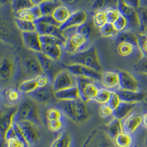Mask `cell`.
Masks as SVG:
<instances>
[{
  "mask_svg": "<svg viewBox=\"0 0 147 147\" xmlns=\"http://www.w3.org/2000/svg\"><path fill=\"white\" fill-rule=\"evenodd\" d=\"M58 106L67 117L75 122H83L89 117L86 102L80 99L74 100L59 101Z\"/></svg>",
  "mask_w": 147,
  "mask_h": 147,
  "instance_id": "cell-1",
  "label": "cell"
},
{
  "mask_svg": "<svg viewBox=\"0 0 147 147\" xmlns=\"http://www.w3.org/2000/svg\"><path fill=\"white\" fill-rule=\"evenodd\" d=\"M71 64H80L90 67L94 70L102 73L103 67L98 52L94 46L72 54L69 56Z\"/></svg>",
  "mask_w": 147,
  "mask_h": 147,
  "instance_id": "cell-2",
  "label": "cell"
},
{
  "mask_svg": "<svg viewBox=\"0 0 147 147\" xmlns=\"http://www.w3.org/2000/svg\"><path fill=\"white\" fill-rule=\"evenodd\" d=\"M37 103L30 98L23 101L18 107L14 120L29 121L38 126L41 125L40 111Z\"/></svg>",
  "mask_w": 147,
  "mask_h": 147,
  "instance_id": "cell-3",
  "label": "cell"
},
{
  "mask_svg": "<svg viewBox=\"0 0 147 147\" xmlns=\"http://www.w3.org/2000/svg\"><path fill=\"white\" fill-rule=\"evenodd\" d=\"M76 78L77 86L79 90L80 99L86 102L94 100L101 88L98 85L99 81L82 76H77Z\"/></svg>",
  "mask_w": 147,
  "mask_h": 147,
  "instance_id": "cell-4",
  "label": "cell"
},
{
  "mask_svg": "<svg viewBox=\"0 0 147 147\" xmlns=\"http://www.w3.org/2000/svg\"><path fill=\"white\" fill-rule=\"evenodd\" d=\"M77 85L76 76L65 69L57 74L52 83V88L54 92Z\"/></svg>",
  "mask_w": 147,
  "mask_h": 147,
  "instance_id": "cell-5",
  "label": "cell"
},
{
  "mask_svg": "<svg viewBox=\"0 0 147 147\" xmlns=\"http://www.w3.org/2000/svg\"><path fill=\"white\" fill-rule=\"evenodd\" d=\"M17 122L23 136L29 147L33 146L39 142L41 133L38 125L29 121H20Z\"/></svg>",
  "mask_w": 147,
  "mask_h": 147,
  "instance_id": "cell-6",
  "label": "cell"
},
{
  "mask_svg": "<svg viewBox=\"0 0 147 147\" xmlns=\"http://www.w3.org/2000/svg\"><path fill=\"white\" fill-rule=\"evenodd\" d=\"M108 137L104 131L98 128L89 135L82 147H115L110 145Z\"/></svg>",
  "mask_w": 147,
  "mask_h": 147,
  "instance_id": "cell-7",
  "label": "cell"
},
{
  "mask_svg": "<svg viewBox=\"0 0 147 147\" xmlns=\"http://www.w3.org/2000/svg\"><path fill=\"white\" fill-rule=\"evenodd\" d=\"M36 56L40 61L44 74L49 79L50 84H52L55 77L60 70H59L56 61L48 57L42 52L36 53Z\"/></svg>",
  "mask_w": 147,
  "mask_h": 147,
  "instance_id": "cell-8",
  "label": "cell"
},
{
  "mask_svg": "<svg viewBox=\"0 0 147 147\" xmlns=\"http://www.w3.org/2000/svg\"><path fill=\"white\" fill-rule=\"evenodd\" d=\"M63 67L76 76H86L96 80L101 81L102 73H99L90 67L80 64H69L68 65H64Z\"/></svg>",
  "mask_w": 147,
  "mask_h": 147,
  "instance_id": "cell-9",
  "label": "cell"
},
{
  "mask_svg": "<svg viewBox=\"0 0 147 147\" xmlns=\"http://www.w3.org/2000/svg\"><path fill=\"white\" fill-rule=\"evenodd\" d=\"M120 76V89L134 91L142 90L140 82L133 74L126 70L118 71Z\"/></svg>",
  "mask_w": 147,
  "mask_h": 147,
  "instance_id": "cell-10",
  "label": "cell"
},
{
  "mask_svg": "<svg viewBox=\"0 0 147 147\" xmlns=\"http://www.w3.org/2000/svg\"><path fill=\"white\" fill-rule=\"evenodd\" d=\"M22 67L28 79L34 78L40 75L44 74L40 61L36 55L35 56H28L23 60Z\"/></svg>",
  "mask_w": 147,
  "mask_h": 147,
  "instance_id": "cell-11",
  "label": "cell"
},
{
  "mask_svg": "<svg viewBox=\"0 0 147 147\" xmlns=\"http://www.w3.org/2000/svg\"><path fill=\"white\" fill-rule=\"evenodd\" d=\"M87 44L88 41L86 38L80 34L76 33L67 39L64 50L67 53L74 54L86 49L84 48Z\"/></svg>",
  "mask_w": 147,
  "mask_h": 147,
  "instance_id": "cell-12",
  "label": "cell"
},
{
  "mask_svg": "<svg viewBox=\"0 0 147 147\" xmlns=\"http://www.w3.org/2000/svg\"><path fill=\"white\" fill-rule=\"evenodd\" d=\"M16 66L11 58L5 56L1 59L0 65V79L2 82H7L13 78Z\"/></svg>",
  "mask_w": 147,
  "mask_h": 147,
  "instance_id": "cell-13",
  "label": "cell"
},
{
  "mask_svg": "<svg viewBox=\"0 0 147 147\" xmlns=\"http://www.w3.org/2000/svg\"><path fill=\"white\" fill-rule=\"evenodd\" d=\"M141 115L132 112L121 120L123 131L134 134L142 126Z\"/></svg>",
  "mask_w": 147,
  "mask_h": 147,
  "instance_id": "cell-14",
  "label": "cell"
},
{
  "mask_svg": "<svg viewBox=\"0 0 147 147\" xmlns=\"http://www.w3.org/2000/svg\"><path fill=\"white\" fill-rule=\"evenodd\" d=\"M18 110V107L12 106L5 109L2 111L0 117V131L2 135L3 136L6 132L13 123L14 116Z\"/></svg>",
  "mask_w": 147,
  "mask_h": 147,
  "instance_id": "cell-15",
  "label": "cell"
},
{
  "mask_svg": "<svg viewBox=\"0 0 147 147\" xmlns=\"http://www.w3.org/2000/svg\"><path fill=\"white\" fill-rule=\"evenodd\" d=\"M24 44L27 48L35 53L42 52V46L40 39V34L37 31L22 32Z\"/></svg>",
  "mask_w": 147,
  "mask_h": 147,
  "instance_id": "cell-16",
  "label": "cell"
},
{
  "mask_svg": "<svg viewBox=\"0 0 147 147\" xmlns=\"http://www.w3.org/2000/svg\"><path fill=\"white\" fill-rule=\"evenodd\" d=\"M116 91L119 95L121 101L123 102L140 103L144 102L147 99V93L142 90L140 91H134L119 89Z\"/></svg>",
  "mask_w": 147,
  "mask_h": 147,
  "instance_id": "cell-17",
  "label": "cell"
},
{
  "mask_svg": "<svg viewBox=\"0 0 147 147\" xmlns=\"http://www.w3.org/2000/svg\"><path fill=\"white\" fill-rule=\"evenodd\" d=\"M88 20V14L83 10H77L73 12L69 17L64 23L62 24L60 28L62 31L71 27H78Z\"/></svg>",
  "mask_w": 147,
  "mask_h": 147,
  "instance_id": "cell-18",
  "label": "cell"
},
{
  "mask_svg": "<svg viewBox=\"0 0 147 147\" xmlns=\"http://www.w3.org/2000/svg\"><path fill=\"white\" fill-rule=\"evenodd\" d=\"M102 85L112 91L120 89V76L118 71H107L102 74Z\"/></svg>",
  "mask_w": 147,
  "mask_h": 147,
  "instance_id": "cell-19",
  "label": "cell"
},
{
  "mask_svg": "<svg viewBox=\"0 0 147 147\" xmlns=\"http://www.w3.org/2000/svg\"><path fill=\"white\" fill-rule=\"evenodd\" d=\"M35 23L36 26V31L40 35H55L66 42V39L60 27L42 22L35 21Z\"/></svg>",
  "mask_w": 147,
  "mask_h": 147,
  "instance_id": "cell-20",
  "label": "cell"
},
{
  "mask_svg": "<svg viewBox=\"0 0 147 147\" xmlns=\"http://www.w3.org/2000/svg\"><path fill=\"white\" fill-rule=\"evenodd\" d=\"M28 96L38 103H45L49 102L52 99L53 96H54V91L52 87L50 88L47 85L45 87H39Z\"/></svg>",
  "mask_w": 147,
  "mask_h": 147,
  "instance_id": "cell-21",
  "label": "cell"
},
{
  "mask_svg": "<svg viewBox=\"0 0 147 147\" xmlns=\"http://www.w3.org/2000/svg\"><path fill=\"white\" fill-rule=\"evenodd\" d=\"M138 103H131L121 101L120 104L114 110L113 116L120 120H123L128 115L134 112Z\"/></svg>",
  "mask_w": 147,
  "mask_h": 147,
  "instance_id": "cell-22",
  "label": "cell"
},
{
  "mask_svg": "<svg viewBox=\"0 0 147 147\" xmlns=\"http://www.w3.org/2000/svg\"><path fill=\"white\" fill-rule=\"evenodd\" d=\"M54 97L60 100H74L80 99V93L77 86L69 87L54 91Z\"/></svg>",
  "mask_w": 147,
  "mask_h": 147,
  "instance_id": "cell-23",
  "label": "cell"
},
{
  "mask_svg": "<svg viewBox=\"0 0 147 147\" xmlns=\"http://www.w3.org/2000/svg\"><path fill=\"white\" fill-rule=\"evenodd\" d=\"M113 140L115 147H133L135 145L134 134L123 131Z\"/></svg>",
  "mask_w": 147,
  "mask_h": 147,
  "instance_id": "cell-24",
  "label": "cell"
},
{
  "mask_svg": "<svg viewBox=\"0 0 147 147\" xmlns=\"http://www.w3.org/2000/svg\"><path fill=\"white\" fill-rule=\"evenodd\" d=\"M63 5L61 0H44L38 5L42 16H52L54 11Z\"/></svg>",
  "mask_w": 147,
  "mask_h": 147,
  "instance_id": "cell-25",
  "label": "cell"
},
{
  "mask_svg": "<svg viewBox=\"0 0 147 147\" xmlns=\"http://www.w3.org/2000/svg\"><path fill=\"white\" fill-rule=\"evenodd\" d=\"M42 52L51 59L58 61L60 60L63 55V47L59 45H41Z\"/></svg>",
  "mask_w": 147,
  "mask_h": 147,
  "instance_id": "cell-26",
  "label": "cell"
},
{
  "mask_svg": "<svg viewBox=\"0 0 147 147\" xmlns=\"http://www.w3.org/2000/svg\"><path fill=\"white\" fill-rule=\"evenodd\" d=\"M17 17L22 20L34 22L42 17L40 8L38 5H36L34 7L29 9L22 11L17 13Z\"/></svg>",
  "mask_w": 147,
  "mask_h": 147,
  "instance_id": "cell-27",
  "label": "cell"
},
{
  "mask_svg": "<svg viewBox=\"0 0 147 147\" xmlns=\"http://www.w3.org/2000/svg\"><path fill=\"white\" fill-rule=\"evenodd\" d=\"M104 131L107 135L113 140L114 138L123 131L121 120L115 118L105 126Z\"/></svg>",
  "mask_w": 147,
  "mask_h": 147,
  "instance_id": "cell-28",
  "label": "cell"
},
{
  "mask_svg": "<svg viewBox=\"0 0 147 147\" xmlns=\"http://www.w3.org/2000/svg\"><path fill=\"white\" fill-rule=\"evenodd\" d=\"M140 50L139 47L129 42H121L117 44L116 50L119 55L123 57H128L133 55Z\"/></svg>",
  "mask_w": 147,
  "mask_h": 147,
  "instance_id": "cell-29",
  "label": "cell"
},
{
  "mask_svg": "<svg viewBox=\"0 0 147 147\" xmlns=\"http://www.w3.org/2000/svg\"><path fill=\"white\" fill-rule=\"evenodd\" d=\"M22 94L18 88H9L4 93V99L8 105L13 106L21 100Z\"/></svg>",
  "mask_w": 147,
  "mask_h": 147,
  "instance_id": "cell-30",
  "label": "cell"
},
{
  "mask_svg": "<svg viewBox=\"0 0 147 147\" xmlns=\"http://www.w3.org/2000/svg\"><path fill=\"white\" fill-rule=\"evenodd\" d=\"M72 13L71 9L63 4L54 11L52 16L55 20L62 24L68 20Z\"/></svg>",
  "mask_w": 147,
  "mask_h": 147,
  "instance_id": "cell-31",
  "label": "cell"
},
{
  "mask_svg": "<svg viewBox=\"0 0 147 147\" xmlns=\"http://www.w3.org/2000/svg\"><path fill=\"white\" fill-rule=\"evenodd\" d=\"M115 39L117 44L121 42H129L138 46V35L129 29L119 32L115 37Z\"/></svg>",
  "mask_w": 147,
  "mask_h": 147,
  "instance_id": "cell-32",
  "label": "cell"
},
{
  "mask_svg": "<svg viewBox=\"0 0 147 147\" xmlns=\"http://www.w3.org/2000/svg\"><path fill=\"white\" fill-rule=\"evenodd\" d=\"M118 0H94L91 8L93 10L105 11L109 8H117Z\"/></svg>",
  "mask_w": 147,
  "mask_h": 147,
  "instance_id": "cell-33",
  "label": "cell"
},
{
  "mask_svg": "<svg viewBox=\"0 0 147 147\" xmlns=\"http://www.w3.org/2000/svg\"><path fill=\"white\" fill-rule=\"evenodd\" d=\"M38 88L39 86L35 78L28 79L22 81L18 87L19 90L23 94L27 95L32 93Z\"/></svg>",
  "mask_w": 147,
  "mask_h": 147,
  "instance_id": "cell-34",
  "label": "cell"
},
{
  "mask_svg": "<svg viewBox=\"0 0 147 147\" xmlns=\"http://www.w3.org/2000/svg\"><path fill=\"white\" fill-rule=\"evenodd\" d=\"M36 6L32 0H12V7L16 14Z\"/></svg>",
  "mask_w": 147,
  "mask_h": 147,
  "instance_id": "cell-35",
  "label": "cell"
},
{
  "mask_svg": "<svg viewBox=\"0 0 147 147\" xmlns=\"http://www.w3.org/2000/svg\"><path fill=\"white\" fill-rule=\"evenodd\" d=\"M40 39L41 45H59L65 48L66 41L58 37L51 35H40Z\"/></svg>",
  "mask_w": 147,
  "mask_h": 147,
  "instance_id": "cell-36",
  "label": "cell"
},
{
  "mask_svg": "<svg viewBox=\"0 0 147 147\" xmlns=\"http://www.w3.org/2000/svg\"><path fill=\"white\" fill-rule=\"evenodd\" d=\"M16 23L18 28L22 32H30L36 31V24L34 22H30L22 20L16 17L15 18Z\"/></svg>",
  "mask_w": 147,
  "mask_h": 147,
  "instance_id": "cell-37",
  "label": "cell"
},
{
  "mask_svg": "<svg viewBox=\"0 0 147 147\" xmlns=\"http://www.w3.org/2000/svg\"><path fill=\"white\" fill-rule=\"evenodd\" d=\"M140 29L142 33L147 32V6H142L138 10Z\"/></svg>",
  "mask_w": 147,
  "mask_h": 147,
  "instance_id": "cell-38",
  "label": "cell"
},
{
  "mask_svg": "<svg viewBox=\"0 0 147 147\" xmlns=\"http://www.w3.org/2000/svg\"><path fill=\"white\" fill-rule=\"evenodd\" d=\"M100 34L104 37H116L119 33L116 28L114 26V24L111 23L107 22L100 28Z\"/></svg>",
  "mask_w": 147,
  "mask_h": 147,
  "instance_id": "cell-39",
  "label": "cell"
},
{
  "mask_svg": "<svg viewBox=\"0 0 147 147\" xmlns=\"http://www.w3.org/2000/svg\"><path fill=\"white\" fill-rule=\"evenodd\" d=\"M112 90L105 87H101L94 100L101 105L107 103L109 100Z\"/></svg>",
  "mask_w": 147,
  "mask_h": 147,
  "instance_id": "cell-40",
  "label": "cell"
},
{
  "mask_svg": "<svg viewBox=\"0 0 147 147\" xmlns=\"http://www.w3.org/2000/svg\"><path fill=\"white\" fill-rule=\"evenodd\" d=\"M71 143V138L69 134L63 132L54 140L50 147H65Z\"/></svg>",
  "mask_w": 147,
  "mask_h": 147,
  "instance_id": "cell-41",
  "label": "cell"
},
{
  "mask_svg": "<svg viewBox=\"0 0 147 147\" xmlns=\"http://www.w3.org/2000/svg\"><path fill=\"white\" fill-rule=\"evenodd\" d=\"M77 33L82 35L89 42L93 33V27L87 20L86 23L78 27Z\"/></svg>",
  "mask_w": 147,
  "mask_h": 147,
  "instance_id": "cell-42",
  "label": "cell"
},
{
  "mask_svg": "<svg viewBox=\"0 0 147 147\" xmlns=\"http://www.w3.org/2000/svg\"><path fill=\"white\" fill-rule=\"evenodd\" d=\"M93 22L96 27L100 28L102 27L107 23L105 11L98 10L94 14Z\"/></svg>",
  "mask_w": 147,
  "mask_h": 147,
  "instance_id": "cell-43",
  "label": "cell"
},
{
  "mask_svg": "<svg viewBox=\"0 0 147 147\" xmlns=\"http://www.w3.org/2000/svg\"><path fill=\"white\" fill-rule=\"evenodd\" d=\"M60 108L57 107H50L47 111V118L48 120H62L63 114Z\"/></svg>",
  "mask_w": 147,
  "mask_h": 147,
  "instance_id": "cell-44",
  "label": "cell"
},
{
  "mask_svg": "<svg viewBox=\"0 0 147 147\" xmlns=\"http://www.w3.org/2000/svg\"><path fill=\"white\" fill-rule=\"evenodd\" d=\"M113 24L119 32L128 30L129 28V22L127 18L121 14Z\"/></svg>",
  "mask_w": 147,
  "mask_h": 147,
  "instance_id": "cell-45",
  "label": "cell"
},
{
  "mask_svg": "<svg viewBox=\"0 0 147 147\" xmlns=\"http://www.w3.org/2000/svg\"><path fill=\"white\" fill-rule=\"evenodd\" d=\"M107 22L114 23L119 18L121 14L117 8H109L105 10Z\"/></svg>",
  "mask_w": 147,
  "mask_h": 147,
  "instance_id": "cell-46",
  "label": "cell"
},
{
  "mask_svg": "<svg viewBox=\"0 0 147 147\" xmlns=\"http://www.w3.org/2000/svg\"><path fill=\"white\" fill-rule=\"evenodd\" d=\"M6 147H28L27 143L18 138H11L5 140Z\"/></svg>",
  "mask_w": 147,
  "mask_h": 147,
  "instance_id": "cell-47",
  "label": "cell"
},
{
  "mask_svg": "<svg viewBox=\"0 0 147 147\" xmlns=\"http://www.w3.org/2000/svg\"><path fill=\"white\" fill-rule=\"evenodd\" d=\"M138 47L143 56H147V34L142 33L138 35Z\"/></svg>",
  "mask_w": 147,
  "mask_h": 147,
  "instance_id": "cell-48",
  "label": "cell"
},
{
  "mask_svg": "<svg viewBox=\"0 0 147 147\" xmlns=\"http://www.w3.org/2000/svg\"><path fill=\"white\" fill-rule=\"evenodd\" d=\"M120 98L116 91H112L110 97L107 102V104L113 110L116 109L121 102Z\"/></svg>",
  "mask_w": 147,
  "mask_h": 147,
  "instance_id": "cell-49",
  "label": "cell"
},
{
  "mask_svg": "<svg viewBox=\"0 0 147 147\" xmlns=\"http://www.w3.org/2000/svg\"><path fill=\"white\" fill-rule=\"evenodd\" d=\"M63 126V120H48L47 121V127L48 129L53 132H57L60 131Z\"/></svg>",
  "mask_w": 147,
  "mask_h": 147,
  "instance_id": "cell-50",
  "label": "cell"
},
{
  "mask_svg": "<svg viewBox=\"0 0 147 147\" xmlns=\"http://www.w3.org/2000/svg\"><path fill=\"white\" fill-rule=\"evenodd\" d=\"M99 113L101 117L103 118H107L110 116H113L114 110L107 103H106L101 105L99 108Z\"/></svg>",
  "mask_w": 147,
  "mask_h": 147,
  "instance_id": "cell-51",
  "label": "cell"
},
{
  "mask_svg": "<svg viewBox=\"0 0 147 147\" xmlns=\"http://www.w3.org/2000/svg\"><path fill=\"white\" fill-rule=\"evenodd\" d=\"M136 69L140 73L147 74V56L142 57L140 61L136 65Z\"/></svg>",
  "mask_w": 147,
  "mask_h": 147,
  "instance_id": "cell-52",
  "label": "cell"
},
{
  "mask_svg": "<svg viewBox=\"0 0 147 147\" xmlns=\"http://www.w3.org/2000/svg\"><path fill=\"white\" fill-rule=\"evenodd\" d=\"M36 21L42 22H45V23H49V24H53V25L60 27V28L61 26V24L55 20V19L53 17V16H42L41 17H40L39 19H38V20H36Z\"/></svg>",
  "mask_w": 147,
  "mask_h": 147,
  "instance_id": "cell-53",
  "label": "cell"
},
{
  "mask_svg": "<svg viewBox=\"0 0 147 147\" xmlns=\"http://www.w3.org/2000/svg\"><path fill=\"white\" fill-rule=\"evenodd\" d=\"M35 78L37 81V83L38 84L39 87H45L47 85H49V84H50L49 79L45 74L40 75L36 76Z\"/></svg>",
  "mask_w": 147,
  "mask_h": 147,
  "instance_id": "cell-54",
  "label": "cell"
},
{
  "mask_svg": "<svg viewBox=\"0 0 147 147\" xmlns=\"http://www.w3.org/2000/svg\"><path fill=\"white\" fill-rule=\"evenodd\" d=\"M63 5L71 8H74L78 6L83 0H61Z\"/></svg>",
  "mask_w": 147,
  "mask_h": 147,
  "instance_id": "cell-55",
  "label": "cell"
},
{
  "mask_svg": "<svg viewBox=\"0 0 147 147\" xmlns=\"http://www.w3.org/2000/svg\"><path fill=\"white\" fill-rule=\"evenodd\" d=\"M126 5L130 7L138 10L142 6V0H122Z\"/></svg>",
  "mask_w": 147,
  "mask_h": 147,
  "instance_id": "cell-56",
  "label": "cell"
},
{
  "mask_svg": "<svg viewBox=\"0 0 147 147\" xmlns=\"http://www.w3.org/2000/svg\"><path fill=\"white\" fill-rule=\"evenodd\" d=\"M142 127L147 129V111H146L141 115Z\"/></svg>",
  "mask_w": 147,
  "mask_h": 147,
  "instance_id": "cell-57",
  "label": "cell"
},
{
  "mask_svg": "<svg viewBox=\"0 0 147 147\" xmlns=\"http://www.w3.org/2000/svg\"><path fill=\"white\" fill-rule=\"evenodd\" d=\"M34 2V3L36 5H38L41 2H42L44 0H32Z\"/></svg>",
  "mask_w": 147,
  "mask_h": 147,
  "instance_id": "cell-58",
  "label": "cell"
},
{
  "mask_svg": "<svg viewBox=\"0 0 147 147\" xmlns=\"http://www.w3.org/2000/svg\"><path fill=\"white\" fill-rule=\"evenodd\" d=\"M144 143H145V147H147V133L145 137V140H144Z\"/></svg>",
  "mask_w": 147,
  "mask_h": 147,
  "instance_id": "cell-59",
  "label": "cell"
},
{
  "mask_svg": "<svg viewBox=\"0 0 147 147\" xmlns=\"http://www.w3.org/2000/svg\"><path fill=\"white\" fill-rule=\"evenodd\" d=\"M71 143H70L66 145V146L65 147H71Z\"/></svg>",
  "mask_w": 147,
  "mask_h": 147,
  "instance_id": "cell-60",
  "label": "cell"
},
{
  "mask_svg": "<svg viewBox=\"0 0 147 147\" xmlns=\"http://www.w3.org/2000/svg\"><path fill=\"white\" fill-rule=\"evenodd\" d=\"M138 147V146H137V145H136V144H135V145H134V147Z\"/></svg>",
  "mask_w": 147,
  "mask_h": 147,
  "instance_id": "cell-61",
  "label": "cell"
},
{
  "mask_svg": "<svg viewBox=\"0 0 147 147\" xmlns=\"http://www.w3.org/2000/svg\"><path fill=\"white\" fill-rule=\"evenodd\" d=\"M146 33L147 34V33Z\"/></svg>",
  "mask_w": 147,
  "mask_h": 147,
  "instance_id": "cell-62",
  "label": "cell"
}]
</instances>
